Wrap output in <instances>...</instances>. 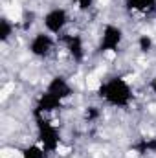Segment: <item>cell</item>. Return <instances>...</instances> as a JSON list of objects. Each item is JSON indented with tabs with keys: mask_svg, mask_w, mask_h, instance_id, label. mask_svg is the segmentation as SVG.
Returning <instances> with one entry per match:
<instances>
[{
	"mask_svg": "<svg viewBox=\"0 0 156 158\" xmlns=\"http://www.w3.org/2000/svg\"><path fill=\"white\" fill-rule=\"evenodd\" d=\"M96 94L105 105H109L112 109H127L134 98L130 83L123 76H112V77L105 79L97 86Z\"/></svg>",
	"mask_w": 156,
	"mask_h": 158,
	"instance_id": "1",
	"label": "cell"
},
{
	"mask_svg": "<svg viewBox=\"0 0 156 158\" xmlns=\"http://www.w3.org/2000/svg\"><path fill=\"white\" fill-rule=\"evenodd\" d=\"M33 118H35V129H37V143L48 155L57 153V149L61 145L59 129L42 114H33Z\"/></svg>",
	"mask_w": 156,
	"mask_h": 158,
	"instance_id": "2",
	"label": "cell"
},
{
	"mask_svg": "<svg viewBox=\"0 0 156 158\" xmlns=\"http://www.w3.org/2000/svg\"><path fill=\"white\" fill-rule=\"evenodd\" d=\"M68 22H70V15H68V11H66L64 7H61V6L48 9V11L44 13V17H42L44 31L51 33L53 37H55V35L61 37V35L64 33Z\"/></svg>",
	"mask_w": 156,
	"mask_h": 158,
	"instance_id": "3",
	"label": "cell"
},
{
	"mask_svg": "<svg viewBox=\"0 0 156 158\" xmlns=\"http://www.w3.org/2000/svg\"><path fill=\"white\" fill-rule=\"evenodd\" d=\"M123 39H125V33L117 24H105V28L101 31V39H99L97 50L101 53H117V50L121 48Z\"/></svg>",
	"mask_w": 156,
	"mask_h": 158,
	"instance_id": "4",
	"label": "cell"
},
{
	"mask_svg": "<svg viewBox=\"0 0 156 158\" xmlns=\"http://www.w3.org/2000/svg\"><path fill=\"white\" fill-rule=\"evenodd\" d=\"M55 44H57V40H55V37H53L51 33H48V31H39V33H35V35L31 37L30 44H28V50H30V53H31L33 57H37V59H48V57L53 53Z\"/></svg>",
	"mask_w": 156,
	"mask_h": 158,
	"instance_id": "5",
	"label": "cell"
},
{
	"mask_svg": "<svg viewBox=\"0 0 156 158\" xmlns=\"http://www.w3.org/2000/svg\"><path fill=\"white\" fill-rule=\"evenodd\" d=\"M61 44L64 46V50L68 52V55L74 59V63H83L86 57V50H84V40L79 33H63L61 37Z\"/></svg>",
	"mask_w": 156,
	"mask_h": 158,
	"instance_id": "6",
	"label": "cell"
},
{
	"mask_svg": "<svg viewBox=\"0 0 156 158\" xmlns=\"http://www.w3.org/2000/svg\"><path fill=\"white\" fill-rule=\"evenodd\" d=\"M44 90H46L48 94L59 98L61 101H66V99L72 98V94H74V88H72L70 81L64 77V76H53V77L50 79V83L46 85Z\"/></svg>",
	"mask_w": 156,
	"mask_h": 158,
	"instance_id": "7",
	"label": "cell"
},
{
	"mask_svg": "<svg viewBox=\"0 0 156 158\" xmlns=\"http://www.w3.org/2000/svg\"><path fill=\"white\" fill-rule=\"evenodd\" d=\"M63 103H64V101H61L59 98H55V96H51V94H48V92L44 90V92L39 96L37 103H35L33 114H42V116H48V114H51V112L59 110V109L63 107Z\"/></svg>",
	"mask_w": 156,
	"mask_h": 158,
	"instance_id": "8",
	"label": "cell"
},
{
	"mask_svg": "<svg viewBox=\"0 0 156 158\" xmlns=\"http://www.w3.org/2000/svg\"><path fill=\"white\" fill-rule=\"evenodd\" d=\"M125 9L134 15H149L156 9V0H123Z\"/></svg>",
	"mask_w": 156,
	"mask_h": 158,
	"instance_id": "9",
	"label": "cell"
},
{
	"mask_svg": "<svg viewBox=\"0 0 156 158\" xmlns=\"http://www.w3.org/2000/svg\"><path fill=\"white\" fill-rule=\"evenodd\" d=\"M48 153L40 147L39 143H31V145H26L20 153V158H46Z\"/></svg>",
	"mask_w": 156,
	"mask_h": 158,
	"instance_id": "10",
	"label": "cell"
},
{
	"mask_svg": "<svg viewBox=\"0 0 156 158\" xmlns=\"http://www.w3.org/2000/svg\"><path fill=\"white\" fill-rule=\"evenodd\" d=\"M13 31H15V24L7 17H2L0 19V40L2 42H7V40L11 39Z\"/></svg>",
	"mask_w": 156,
	"mask_h": 158,
	"instance_id": "11",
	"label": "cell"
},
{
	"mask_svg": "<svg viewBox=\"0 0 156 158\" xmlns=\"http://www.w3.org/2000/svg\"><path fill=\"white\" fill-rule=\"evenodd\" d=\"M153 46H154V42L151 39V35H140V39H138V48H140V52L149 53V52L153 50Z\"/></svg>",
	"mask_w": 156,
	"mask_h": 158,
	"instance_id": "12",
	"label": "cell"
},
{
	"mask_svg": "<svg viewBox=\"0 0 156 158\" xmlns=\"http://www.w3.org/2000/svg\"><path fill=\"white\" fill-rule=\"evenodd\" d=\"M140 153H156V138H149V140H143L140 145H138Z\"/></svg>",
	"mask_w": 156,
	"mask_h": 158,
	"instance_id": "13",
	"label": "cell"
},
{
	"mask_svg": "<svg viewBox=\"0 0 156 158\" xmlns=\"http://www.w3.org/2000/svg\"><path fill=\"white\" fill-rule=\"evenodd\" d=\"M94 2H96V0H74L76 9H77V11H81V13L90 11V9L94 7Z\"/></svg>",
	"mask_w": 156,
	"mask_h": 158,
	"instance_id": "14",
	"label": "cell"
},
{
	"mask_svg": "<svg viewBox=\"0 0 156 158\" xmlns=\"http://www.w3.org/2000/svg\"><path fill=\"white\" fill-rule=\"evenodd\" d=\"M149 88H151V92H153V94L156 96V76L151 79V83H149Z\"/></svg>",
	"mask_w": 156,
	"mask_h": 158,
	"instance_id": "15",
	"label": "cell"
}]
</instances>
